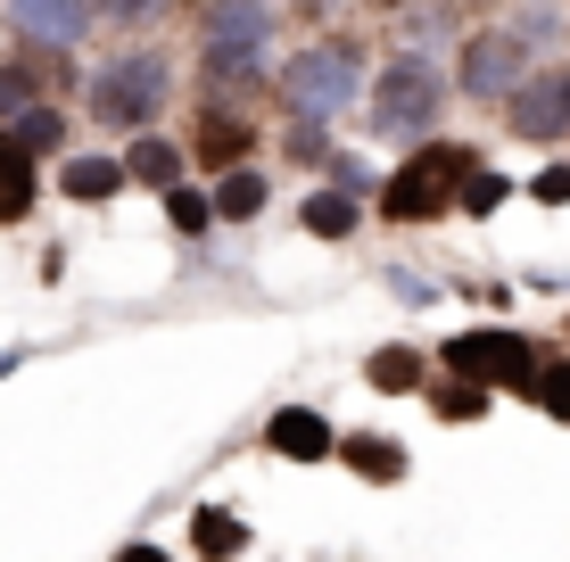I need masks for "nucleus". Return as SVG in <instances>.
<instances>
[{
  "label": "nucleus",
  "mask_w": 570,
  "mask_h": 562,
  "mask_svg": "<svg viewBox=\"0 0 570 562\" xmlns=\"http://www.w3.org/2000/svg\"><path fill=\"white\" fill-rule=\"evenodd\" d=\"M340 455L356 463V472H372V480H405V455H397V438H381V431H356V438H340Z\"/></svg>",
  "instance_id": "nucleus-15"
},
{
  "label": "nucleus",
  "mask_w": 570,
  "mask_h": 562,
  "mask_svg": "<svg viewBox=\"0 0 570 562\" xmlns=\"http://www.w3.org/2000/svg\"><path fill=\"white\" fill-rule=\"evenodd\" d=\"M257 207H265V174L257 166H224L215 174V216L224 224H248Z\"/></svg>",
  "instance_id": "nucleus-13"
},
{
  "label": "nucleus",
  "mask_w": 570,
  "mask_h": 562,
  "mask_svg": "<svg viewBox=\"0 0 570 562\" xmlns=\"http://www.w3.org/2000/svg\"><path fill=\"white\" fill-rule=\"evenodd\" d=\"M455 381H488V390H538V347L521 332H455L439 347Z\"/></svg>",
  "instance_id": "nucleus-5"
},
{
  "label": "nucleus",
  "mask_w": 570,
  "mask_h": 562,
  "mask_svg": "<svg viewBox=\"0 0 570 562\" xmlns=\"http://www.w3.org/2000/svg\"><path fill=\"white\" fill-rule=\"evenodd\" d=\"M306 231H323V240H347V231H356V199H347V190H323V199H306Z\"/></svg>",
  "instance_id": "nucleus-17"
},
{
  "label": "nucleus",
  "mask_w": 570,
  "mask_h": 562,
  "mask_svg": "<svg viewBox=\"0 0 570 562\" xmlns=\"http://www.w3.org/2000/svg\"><path fill=\"white\" fill-rule=\"evenodd\" d=\"M190 538H199V554H224V546H240V521H232V513H199V530H190Z\"/></svg>",
  "instance_id": "nucleus-23"
},
{
  "label": "nucleus",
  "mask_w": 570,
  "mask_h": 562,
  "mask_svg": "<svg viewBox=\"0 0 570 562\" xmlns=\"http://www.w3.org/2000/svg\"><path fill=\"white\" fill-rule=\"evenodd\" d=\"M439 108H446V75L430 67L422 50L389 58V67L372 75V132H381V141H414V132H430Z\"/></svg>",
  "instance_id": "nucleus-2"
},
{
  "label": "nucleus",
  "mask_w": 570,
  "mask_h": 562,
  "mask_svg": "<svg viewBox=\"0 0 570 562\" xmlns=\"http://www.w3.org/2000/svg\"><path fill=\"white\" fill-rule=\"evenodd\" d=\"M497 199H504V174H480V166H471V174H463V190H455L463 216H488Z\"/></svg>",
  "instance_id": "nucleus-21"
},
{
  "label": "nucleus",
  "mask_w": 570,
  "mask_h": 562,
  "mask_svg": "<svg viewBox=\"0 0 570 562\" xmlns=\"http://www.w3.org/2000/svg\"><path fill=\"white\" fill-rule=\"evenodd\" d=\"M521 83H529V42L513 26H480L463 42V91L471 100H513Z\"/></svg>",
  "instance_id": "nucleus-7"
},
{
  "label": "nucleus",
  "mask_w": 570,
  "mask_h": 562,
  "mask_svg": "<svg viewBox=\"0 0 570 562\" xmlns=\"http://www.w3.org/2000/svg\"><path fill=\"white\" fill-rule=\"evenodd\" d=\"M265 447L289 455V463H323V455H340V438H331V422L314 414V405H282L273 431H265Z\"/></svg>",
  "instance_id": "nucleus-10"
},
{
  "label": "nucleus",
  "mask_w": 570,
  "mask_h": 562,
  "mask_svg": "<svg viewBox=\"0 0 570 562\" xmlns=\"http://www.w3.org/2000/svg\"><path fill=\"white\" fill-rule=\"evenodd\" d=\"M504 125H513L521 141H562L570 132V58L562 67H529V83L504 100Z\"/></svg>",
  "instance_id": "nucleus-8"
},
{
  "label": "nucleus",
  "mask_w": 570,
  "mask_h": 562,
  "mask_svg": "<svg viewBox=\"0 0 570 562\" xmlns=\"http://www.w3.org/2000/svg\"><path fill=\"white\" fill-rule=\"evenodd\" d=\"M125 166H132V183H149V190H174V183H183V149L157 141V132H141V141L125 149Z\"/></svg>",
  "instance_id": "nucleus-14"
},
{
  "label": "nucleus",
  "mask_w": 570,
  "mask_h": 562,
  "mask_svg": "<svg viewBox=\"0 0 570 562\" xmlns=\"http://www.w3.org/2000/svg\"><path fill=\"white\" fill-rule=\"evenodd\" d=\"M100 17H116V26H149V17H166V0H100Z\"/></svg>",
  "instance_id": "nucleus-26"
},
{
  "label": "nucleus",
  "mask_w": 570,
  "mask_h": 562,
  "mask_svg": "<svg viewBox=\"0 0 570 562\" xmlns=\"http://www.w3.org/2000/svg\"><path fill=\"white\" fill-rule=\"evenodd\" d=\"M26 207H33V141L9 125L0 132V224H17Z\"/></svg>",
  "instance_id": "nucleus-11"
},
{
  "label": "nucleus",
  "mask_w": 570,
  "mask_h": 562,
  "mask_svg": "<svg viewBox=\"0 0 570 562\" xmlns=\"http://www.w3.org/2000/svg\"><path fill=\"white\" fill-rule=\"evenodd\" d=\"M199 42H207V75H215V83L257 75V50L273 42V9H265V0H207Z\"/></svg>",
  "instance_id": "nucleus-4"
},
{
  "label": "nucleus",
  "mask_w": 570,
  "mask_h": 562,
  "mask_svg": "<svg viewBox=\"0 0 570 562\" xmlns=\"http://www.w3.org/2000/svg\"><path fill=\"white\" fill-rule=\"evenodd\" d=\"M9 125H17V132H26V141H33V149H58V141H67V116H58V108H42V100H33L26 116H9Z\"/></svg>",
  "instance_id": "nucleus-20"
},
{
  "label": "nucleus",
  "mask_w": 570,
  "mask_h": 562,
  "mask_svg": "<svg viewBox=\"0 0 570 562\" xmlns=\"http://www.w3.org/2000/svg\"><path fill=\"white\" fill-rule=\"evenodd\" d=\"M282 100L298 108V116H340V108H356L364 100V42H306L298 58L282 67Z\"/></svg>",
  "instance_id": "nucleus-3"
},
{
  "label": "nucleus",
  "mask_w": 570,
  "mask_h": 562,
  "mask_svg": "<svg viewBox=\"0 0 570 562\" xmlns=\"http://www.w3.org/2000/svg\"><path fill=\"white\" fill-rule=\"evenodd\" d=\"M166 216L183 224V231H207V224H215V199H199V190L174 183V190H166Z\"/></svg>",
  "instance_id": "nucleus-22"
},
{
  "label": "nucleus",
  "mask_w": 570,
  "mask_h": 562,
  "mask_svg": "<svg viewBox=\"0 0 570 562\" xmlns=\"http://www.w3.org/2000/svg\"><path fill=\"white\" fill-rule=\"evenodd\" d=\"M381 9H397V0H381Z\"/></svg>",
  "instance_id": "nucleus-29"
},
{
  "label": "nucleus",
  "mask_w": 570,
  "mask_h": 562,
  "mask_svg": "<svg viewBox=\"0 0 570 562\" xmlns=\"http://www.w3.org/2000/svg\"><path fill=\"white\" fill-rule=\"evenodd\" d=\"M480 397H488V381H471V390H439V414L446 422H471V414H480Z\"/></svg>",
  "instance_id": "nucleus-24"
},
{
  "label": "nucleus",
  "mask_w": 570,
  "mask_h": 562,
  "mask_svg": "<svg viewBox=\"0 0 570 562\" xmlns=\"http://www.w3.org/2000/svg\"><path fill=\"white\" fill-rule=\"evenodd\" d=\"M33 100H42V67L33 58L26 67H0V116H26Z\"/></svg>",
  "instance_id": "nucleus-19"
},
{
  "label": "nucleus",
  "mask_w": 570,
  "mask_h": 562,
  "mask_svg": "<svg viewBox=\"0 0 570 562\" xmlns=\"http://www.w3.org/2000/svg\"><path fill=\"white\" fill-rule=\"evenodd\" d=\"M9 364H17V356H0V373H9Z\"/></svg>",
  "instance_id": "nucleus-28"
},
{
  "label": "nucleus",
  "mask_w": 570,
  "mask_h": 562,
  "mask_svg": "<svg viewBox=\"0 0 570 562\" xmlns=\"http://www.w3.org/2000/svg\"><path fill=\"white\" fill-rule=\"evenodd\" d=\"M364 373H372V381H381V390H414V381L430 373V364L414 356V347H381V356H372V364H364Z\"/></svg>",
  "instance_id": "nucleus-18"
},
{
  "label": "nucleus",
  "mask_w": 570,
  "mask_h": 562,
  "mask_svg": "<svg viewBox=\"0 0 570 562\" xmlns=\"http://www.w3.org/2000/svg\"><path fill=\"white\" fill-rule=\"evenodd\" d=\"M455 174H471V149H430V158L397 166L389 190H381V216L389 224H422V216H439V207H455V190H446Z\"/></svg>",
  "instance_id": "nucleus-6"
},
{
  "label": "nucleus",
  "mask_w": 570,
  "mask_h": 562,
  "mask_svg": "<svg viewBox=\"0 0 570 562\" xmlns=\"http://www.w3.org/2000/svg\"><path fill=\"white\" fill-rule=\"evenodd\" d=\"M538 397H546V414H562V422H570V364L538 373Z\"/></svg>",
  "instance_id": "nucleus-25"
},
{
  "label": "nucleus",
  "mask_w": 570,
  "mask_h": 562,
  "mask_svg": "<svg viewBox=\"0 0 570 562\" xmlns=\"http://www.w3.org/2000/svg\"><path fill=\"white\" fill-rule=\"evenodd\" d=\"M166 100H174V58L166 50H116L100 75H91V116L100 125H116V132H149L157 116H166Z\"/></svg>",
  "instance_id": "nucleus-1"
},
{
  "label": "nucleus",
  "mask_w": 570,
  "mask_h": 562,
  "mask_svg": "<svg viewBox=\"0 0 570 562\" xmlns=\"http://www.w3.org/2000/svg\"><path fill=\"white\" fill-rule=\"evenodd\" d=\"M529 190H538L546 207H570V166H546V174H538V183H529Z\"/></svg>",
  "instance_id": "nucleus-27"
},
{
  "label": "nucleus",
  "mask_w": 570,
  "mask_h": 562,
  "mask_svg": "<svg viewBox=\"0 0 570 562\" xmlns=\"http://www.w3.org/2000/svg\"><path fill=\"white\" fill-rule=\"evenodd\" d=\"M91 17H100V0H9V26L42 50H75L91 33Z\"/></svg>",
  "instance_id": "nucleus-9"
},
{
  "label": "nucleus",
  "mask_w": 570,
  "mask_h": 562,
  "mask_svg": "<svg viewBox=\"0 0 570 562\" xmlns=\"http://www.w3.org/2000/svg\"><path fill=\"white\" fill-rule=\"evenodd\" d=\"M240 149H248V125H240V116H232V125H224V116H207V125H199V158H207L215 174L240 158Z\"/></svg>",
  "instance_id": "nucleus-16"
},
{
  "label": "nucleus",
  "mask_w": 570,
  "mask_h": 562,
  "mask_svg": "<svg viewBox=\"0 0 570 562\" xmlns=\"http://www.w3.org/2000/svg\"><path fill=\"white\" fill-rule=\"evenodd\" d=\"M125 158H67V174H58V190H67V199H116V190H125Z\"/></svg>",
  "instance_id": "nucleus-12"
}]
</instances>
